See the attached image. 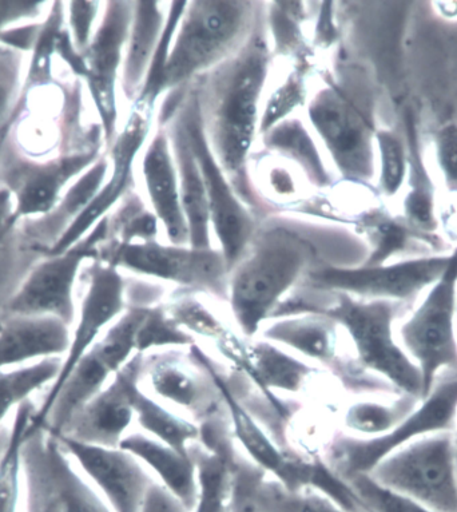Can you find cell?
<instances>
[{"label": "cell", "instance_id": "1", "mask_svg": "<svg viewBox=\"0 0 457 512\" xmlns=\"http://www.w3.org/2000/svg\"><path fill=\"white\" fill-rule=\"evenodd\" d=\"M270 53L261 23L256 22L240 49L220 63L198 89L208 141L225 174L246 193V162L260 122V99L270 65Z\"/></svg>", "mask_w": 457, "mask_h": 512}, {"label": "cell", "instance_id": "2", "mask_svg": "<svg viewBox=\"0 0 457 512\" xmlns=\"http://www.w3.org/2000/svg\"><path fill=\"white\" fill-rule=\"evenodd\" d=\"M294 293L274 309L270 320L298 315H321L335 321L351 341L353 359L363 371L387 381L399 394L423 400L419 369L404 351L396 332L401 309L407 304L357 299L347 293L309 287Z\"/></svg>", "mask_w": 457, "mask_h": 512}, {"label": "cell", "instance_id": "3", "mask_svg": "<svg viewBox=\"0 0 457 512\" xmlns=\"http://www.w3.org/2000/svg\"><path fill=\"white\" fill-rule=\"evenodd\" d=\"M324 265L319 246L297 230L273 226L256 232L230 272L228 301L241 335L256 337L285 296Z\"/></svg>", "mask_w": 457, "mask_h": 512}, {"label": "cell", "instance_id": "4", "mask_svg": "<svg viewBox=\"0 0 457 512\" xmlns=\"http://www.w3.org/2000/svg\"><path fill=\"white\" fill-rule=\"evenodd\" d=\"M457 424V373H443L431 392L387 434L360 438L336 434L324 448L323 458L340 478L371 474L377 464L425 436L453 432Z\"/></svg>", "mask_w": 457, "mask_h": 512}, {"label": "cell", "instance_id": "5", "mask_svg": "<svg viewBox=\"0 0 457 512\" xmlns=\"http://www.w3.org/2000/svg\"><path fill=\"white\" fill-rule=\"evenodd\" d=\"M253 2H189L174 35L166 90L185 85L236 53L250 34Z\"/></svg>", "mask_w": 457, "mask_h": 512}, {"label": "cell", "instance_id": "6", "mask_svg": "<svg viewBox=\"0 0 457 512\" xmlns=\"http://www.w3.org/2000/svg\"><path fill=\"white\" fill-rule=\"evenodd\" d=\"M397 336L419 369L423 399L443 373H457V249Z\"/></svg>", "mask_w": 457, "mask_h": 512}, {"label": "cell", "instance_id": "7", "mask_svg": "<svg viewBox=\"0 0 457 512\" xmlns=\"http://www.w3.org/2000/svg\"><path fill=\"white\" fill-rule=\"evenodd\" d=\"M98 260L119 271L125 269L135 275L170 281L188 292H205L228 300L230 269L221 250L162 245L157 241L107 240Z\"/></svg>", "mask_w": 457, "mask_h": 512}, {"label": "cell", "instance_id": "8", "mask_svg": "<svg viewBox=\"0 0 457 512\" xmlns=\"http://www.w3.org/2000/svg\"><path fill=\"white\" fill-rule=\"evenodd\" d=\"M109 240V216L78 244L65 252L43 257L23 280L0 317L6 315L54 317L71 328L77 317L75 300L82 269L99 259L101 246Z\"/></svg>", "mask_w": 457, "mask_h": 512}, {"label": "cell", "instance_id": "9", "mask_svg": "<svg viewBox=\"0 0 457 512\" xmlns=\"http://www.w3.org/2000/svg\"><path fill=\"white\" fill-rule=\"evenodd\" d=\"M23 472V512H113L46 428L29 434Z\"/></svg>", "mask_w": 457, "mask_h": 512}, {"label": "cell", "instance_id": "10", "mask_svg": "<svg viewBox=\"0 0 457 512\" xmlns=\"http://www.w3.org/2000/svg\"><path fill=\"white\" fill-rule=\"evenodd\" d=\"M381 486L436 512H457V462L453 432L416 440L371 472Z\"/></svg>", "mask_w": 457, "mask_h": 512}, {"label": "cell", "instance_id": "11", "mask_svg": "<svg viewBox=\"0 0 457 512\" xmlns=\"http://www.w3.org/2000/svg\"><path fill=\"white\" fill-rule=\"evenodd\" d=\"M99 158L101 148L74 150L49 158L29 157L9 134L0 146V188L9 190L14 198L15 220L46 216L69 186Z\"/></svg>", "mask_w": 457, "mask_h": 512}, {"label": "cell", "instance_id": "12", "mask_svg": "<svg viewBox=\"0 0 457 512\" xmlns=\"http://www.w3.org/2000/svg\"><path fill=\"white\" fill-rule=\"evenodd\" d=\"M309 118L344 178L367 184L375 176V123L368 103L341 85L321 90Z\"/></svg>", "mask_w": 457, "mask_h": 512}, {"label": "cell", "instance_id": "13", "mask_svg": "<svg viewBox=\"0 0 457 512\" xmlns=\"http://www.w3.org/2000/svg\"><path fill=\"white\" fill-rule=\"evenodd\" d=\"M449 260L451 254H440L356 267L324 265L309 272L302 285L319 291L347 293L357 299L407 304L440 279Z\"/></svg>", "mask_w": 457, "mask_h": 512}, {"label": "cell", "instance_id": "14", "mask_svg": "<svg viewBox=\"0 0 457 512\" xmlns=\"http://www.w3.org/2000/svg\"><path fill=\"white\" fill-rule=\"evenodd\" d=\"M86 275V292L70 328L69 348L62 357L61 371L53 386L46 391L45 398L38 404L29 434L45 427L55 399L75 365L127 309V285L119 269L101 260H94L87 268Z\"/></svg>", "mask_w": 457, "mask_h": 512}, {"label": "cell", "instance_id": "15", "mask_svg": "<svg viewBox=\"0 0 457 512\" xmlns=\"http://www.w3.org/2000/svg\"><path fill=\"white\" fill-rule=\"evenodd\" d=\"M180 117L184 122L190 148L204 177L210 221L220 241L221 253L232 272L245 256L256 234V225L248 210L238 200L237 192L230 186L228 177L210 148L198 91L190 95L189 101L182 107Z\"/></svg>", "mask_w": 457, "mask_h": 512}, {"label": "cell", "instance_id": "16", "mask_svg": "<svg viewBox=\"0 0 457 512\" xmlns=\"http://www.w3.org/2000/svg\"><path fill=\"white\" fill-rule=\"evenodd\" d=\"M341 328L329 317L298 315L274 319L262 325L260 335L270 343L280 345L329 369L349 391L360 394L399 395L387 381L363 371L353 357L340 349Z\"/></svg>", "mask_w": 457, "mask_h": 512}, {"label": "cell", "instance_id": "17", "mask_svg": "<svg viewBox=\"0 0 457 512\" xmlns=\"http://www.w3.org/2000/svg\"><path fill=\"white\" fill-rule=\"evenodd\" d=\"M133 13L134 3L107 2L94 37L83 53L86 63L83 82L97 110L107 148L117 137V82Z\"/></svg>", "mask_w": 457, "mask_h": 512}, {"label": "cell", "instance_id": "18", "mask_svg": "<svg viewBox=\"0 0 457 512\" xmlns=\"http://www.w3.org/2000/svg\"><path fill=\"white\" fill-rule=\"evenodd\" d=\"M54 435L113 512H141L147 492L157 480L133 454L121 447L95 446Z\"/></svg>", "mask_w": 457, "mask_h": 512}, {"label": "cell", "instance_id": "19", "mask_svg": "<svg viewBox=\"0 0 457 512\" xmlns=\"http://www.w3.org/2000/svg\"><path fill=\"white\" fill-rule=\"evenodd\" d=\"M162 402L180 408L202 424L226 412L224 398L213 377L182 349L143 355V375Z\"/></svg>", "mask_w": 457, "mask_h": 512}, {"label": "cell", "instance_id": "20", "mask_svg": "<svg viewBox=\"0 0 457 512\" xmlns=\"http://www.w3.org/2000/svg\"><path fill=\"white\" fill-rule=\"evenodd\" d=\"M151 111L153 110L146 107H134L122 133L115 137L110 146V176H107L105 184L94 200L66 229L46 256L65 252L71 246L78 244L97 226L99 221L109 216L110 209L125 197L127 192H130V186L133 184L134 160L149 133Z\"/></svg>", "mask_w": 457, "mask_h": 512}, {"label": "cell", "instance_id": "21", "mask_svg": "<svg viewBox=\"0 0 457 512\" xmlns=\"http://www.w3.org/2000/svg\"><path fill=\"white\" fill-rule=\"evenodd\" d=\"M143 355H135L59 435L103 447H119L135 420L131 390L142 380Z\"/></svg>", "mask_w": 457, "mask_h": 512}, {"label": "cell", "instance_id": "22", "mask_svg": "<svg viewBox=\"0 0 457 512\" xmlns=\"http://www.w3.org/2000/svg\"><path fill=\"white\" fill-rule=\"evenodd\" d=\"M70 327L46 316L0 317V371L47 359H62L69 348Z\"/></svg>", "mask_w": 457, "mask_h": 512}, {"label": "cell", "instance_id": "23", "mask_svg": "<svg viewBox=\"0 0 457 512\" xmlns=\"http://www.w3.org/2000/svg\"><path fill=\"white\" fill-rule=\"evenodd\" d=\"M248 363L244 372L250 381L269 399V402L286 418L292 419L294 407L278 398V392L298 395L307 388L317 368L301 360L293 352L264 339L248 341Z\"/></svg>", "mask_w": 457, "mask_h": 512}, {"label": "cell", "instance_id": "24", "mask_svg": "<svg viewBox=\"0 0 457 512\" xmlns=\"http://www.w3.org/2000/svg\"><path fill=\"white\" fill-rule=\"evenodd\" d=\"M143 177L147 194L158 220L165 226L172 245H189V229L182 210L176 161L170 138L160 130L143 157Z\"/></svg>", "mask_w": 457, "mask_h": 512}, {"label": "cell", "instance_id": "25", "mask_svg": "<svg viewBox=\"0 0 457 512\" xmlns=\"http://www.w3.org/2000/svg\"><path fill=\"white\" fill-rule=\"evenodd\" d=\"M110 161L99 158L69 186L58 205L46 216L21 222L23 232L43 254H47L71 224L90 205L109 176Z\"/></svg>", "mask_w": 457, "mask_h": 512}, {"label": "cell", "instance_id": "26", "mask_svg": "<svg viewBox=\"0 0 457 512\" xmlns=\"http://www.w3.org/2000/svg\"><path fill=\"white\" fill-rule=\"evenodd\" d=\"M170 141L173 142L182 210L189 229V246L194 249H212L208 193L180 115L172 127Z\"/></svg>", "mask_w": 457, "mask_h": 512}, {"label": "cell", "instance_id": "27", "mask_svg": "<svg viewBox=\"0 0 457 512\" xmlns=\"http://www.w3.org/2000/svg\"><path fill=\"white\" fill-rule=\"evenodd\" d=\"M119 447L130 452L149 471L157 476L158 483L180 499L192 512L196 504L198 483L197 467L192 456H185L146 434H127Z\"/></svg>", "mask_w": 457, "mask_h": 512}, {"label": "cell", "instance_id": "28", "mask_svg": "<svg viewBox=\"0 0 457 512\" xmlns=\"http://www.w3.org/2000/svg\"><path fill=\"white\" fill-rule=\"evenodd\" d=\"M45 254L15 220V202L9 190L0 188V313L21 287L34 265Z\"/></svg>", "mask_w": 457, "mask_h": 512}, {"label": "cell", "instance_id": "29", "mask_svg": "<svg viewBox=\"0 0 457 512\" xmlns=\"http://www.w3.org/2000/svg\"><path fill=\"white\" fill-rule=\"evenodd\" d=\"M158 6L160 3L157 2H134L126 58L122 65V89L127 98H138L164 30V15Z\"/></svg>", "mask_w": 457, "mask_h": 512}, {"label": "cell", "instance_id": "30", "mask_svg": "<svg viewBox=\"0 0 457 512\" xmlns=\"http://www.w3.org/2000/svg\"><path fill=\"white\" fill-rule=\"evenodd\" d=\"M38 404L34 400L23 403L13 415V423L5 446L0 452V512H23L25 472L23 448L29 438L31 422Z\"/></svg>", "mask_w": 457, "mask_h": 512}, {"label": "cell", "instance_id": "31", "mask_svg": "<svg viewBox=\"0 0 457 512\" xmlns=\"http://www.w3.org/2000/svg\"><path fill=\"white\" fill-rule=\"evenodd\" d=\"M141 381L135 383L131 390L135 420L146 435L160 440L182 455L189 456V447L200 440V427L151 398L142 390Z\"/></svg>", "mask_w": 457, "mask_h": 512}, {"label": "cell", "instance_id": "32", "mask_svg": "<svg viewBox=\"0 0 457 512\" xmlns=\"http://www.w3.org/2000/svg\"><path fill=\"white\" fill-rule=\"evenodd\" d=\"M66 26V3H50L49 10L43 18L42 30L37 45L31 51L29 63L26 65L25 78L18 103L25 101L34 91L58 85L54 73V59L57 57V41L59 33Z\"/></svg>", "mask_w": 457, "mask_h": 512}, {"label": "cell", "instance_id": "33", "mask_svg": "<svg viewBox=\"0 0 457 512\" xmlns=\"http://www.w3.org/2000/svg\"><path fill=\"white\" fill-rule=\"evenodd\" d=\"M420 402L407 394L395 395L389 400H360L345 411L344 426L351 435L375 438L395 428Z\"/></svg>", "mask_w": 457, "mask_h": 512}, {"label": "cell", "instance_id": "34", "mask_svg": "<svg viewBox=\"0 0 457 512\" xmlns=\"http://www.w3.org/2000/svg\"><path fill=\"white\" fill-rule=\"evenodd\" d=\"M265 144L270 149L294 158L308 176L319 186L328 185L327 169L321 161L312 138L298 121H282L264 134Z\"/></svg>", "mask_w": 457, "mask_h": 512}, {"label": "cell", "instance_id": "35", "mask_svg": "<svg viewBox=\"0 0 457 512\" xmlns=\"http://www.w3.org/2000/svg\"><path fill=\"white\" fill-rule=\"evenodd\" d=\"M261 512H348L339 504L312 490H289L266 475L256 488Z\"/></svg>", "mask_w": 457, "mask_h": 512}, {"label": "cell", "instance_id": "36", "mask_svg": "<svg viewBox=\"0 0 457 512\" xmlns=\"http://www.w3.org/2000/svg\"><path fill=\"white\" fill-rule=\"evenodd\" d=\"M165 308L182 329L196 339L202 337L212 341L217 349L224 347L237 335L188 291L181 293L172 303L165 305Z\"/></svg>", "mask_w": 457, "mask_h": 512}, {"label": "cell", "instance_id": "37", "mask_svg": "<svg viewBox=\"0 0 457 512\" xmlns=\"http://www.w3.org/2000/svg\"><path fill=\"white\" fill-rule=\"evenodd\" d=\"M194 344H197L196 337L170 317L165 305L158 304L147 309L135 339V349L139 355L166 349H188Z\"/></svg>", "mask_w": 457, "mask_h": 512}, {"label": "cell", "instance_id": "38", "mask_svg": "<svg viewBox=\"0 0 457 512\" xmlns=\"http://www.w3.org/2000/svg\"><path fill=\"white\" fill-rule=\"evenodd\" d=\"M188 3H172V10H170L169 17L166 19L164 30H162L160 41H158L153 58H151L142 89L139 91L138 98L135 99V105L153 110L156 99L166 91V67H168L170 50H172L174 35L177 33Z\"/></svg>", "mask_w": 457, "mask_h": 512}, {"label": "cell", "instance_id": "39", "mask_svg": "<svg viewBox=\"0 0 457 512\" xmlns=\"http://www.w3.org/2000/svg\"><path fill=\"white\" fill-rule=\"evenodd\" d=\"M158 218L147 212L138 198H127L113 217L109 216V240L119 242L156 241Z\"/></svg>", "mask_w": 457, "mask_h": 512}, {"label": "cell", "instance_id": "40", "mask_svg": "<svg viewBox=\"0 0 457 512\" xmlns=\"http://www.w3.org/2000/svg\"><path fill=\"white\" fill-rule=\"evenodd\" d=\"M369 512H436L399 492L381 486L371 475L360 474L345 480Z\"/></svg>", "mask_w": 457, "mask_h": 512}, {"label": "cell", "instance_id": "41", "mask_svg": "<svg viewBox=\"0 0 457 512\" xmlns=\"http://www.w3.org/2000/svg\"><path fill=\"white\" fill-rule=\"evenodd\" d=\"M376 146L380 156V186L387 196H395L407 177V150L391 130H377Z\"/></svg>", "mask_w": 457, "mask_h": 512}, {"label": "cell", "instance_id": "42", "mask_svg": "<svg viewBox=\"0 0 457 512\" xmlns=\"http://www.w3.org/2000/svg\"><path fill=\"white\" fill-rule=\"evenodd\" d=\"M25 71L26 55L0 47V132L6 130L17 106Z\"/></svg>", "mask_w": 457, "mask_h": 512}, {"label": "cell", "instance_id": "43", "mask_svg": "<svg viewBox=\"0 0 457 512\" xmlns=\"http://www.w3.org/2000/svg\"><path fill=\"white\" fill-rule=\"evenodd\" d=\"M266 475L262 468L238 450L233 463L229 512H261L256 502V488Z\"/></svg>", "mask_w": 457, "mask_h": 512}, {"label": "cell", "instance_id": "44", "mask_svg": "<svg viewBox=\"0 0 457 512\" xmlns=\"http://www.w3.org/2000/svg\"><path fill=\"white\" fill-rule=\"evenodd\" d=\"M305 101V81L301 70L290 73L284 85L278 87L269 99L268 106L260 119V132L265 134L278 123L285 121L296 107Z\"/></svg>", "mask_w": 457, "mask_h": 512}, {"label": "cell", "instance_id": "45", "mask_svg": "<svg viewBox=\"0 0 457 512\" xmlns=\"http://www.w3.org/2000/svg\"><path fill=\"white\" fill-rule=\"evenodd\" d=\"M277 9L270 10V25L274 34V41L282 54L297 53L302 47L300 25L302 10L294 9V3H273Z\"/></svg>", "mask_w": 457, "mask_h": 512}, {"label": "cell", "instance_id": "46", "mask_svg": "<svg viewBox=\"0 0 457 512\" xmlns=\"http://www.w3.org/2000/svg\"><path fill=\"white\" fill-rule=\"evenodd\" d=\"M99 2H67L66 26L75 47L85 53L97 30L99 17Z\"/></svg>", "mask_w": 457, "mask_h": 512}, {"label": "cell", "instance_id": "47", "mask_svg": "<svg viewBox=\"0 0 457 512\" xmlns=\"http://www.w3.org/2000/svg\"><path fill=\"white\" fill-rule=\"evenodd\" d=\"M437 164L444 180L457 192V125L441 127L435 140Z\"/></svg>", "mask_w": 457, "mask_h": 512}, {"label": "cell", "instance_id": "48", "mask_svg": "<svg viewBox=\"0 0 457 512\" xmlns=\"http://www.w3.org/2000/svg\"><path fill=\"white\" fill-rule=\"evenodd\" d=\"M50 3L30 0H0V35L21 23L39 21L45 17Z\"/></svg>", "mask_w": 457, "mask_h": 512}, {"label": "cell", "instance_id": "49", "mask_svg": "<svg viewBox=\"0 0 457 512\" xmlns=\"http://www.w3.org/2000/svg\"><path fill=\"white\" fill-rule=\"evenodd\" d=\"M45 18V17H43ZM42 19L21 23L10 27L0 35V47L15 51V53L29 55L33 51L41 34Z\"/></svg>", "mask_w": 457, "mask_h": 512}, {"label": "cell", "instance_id": "50", "mask_svg": "<svg viewBox=\"0 0 457 512\" xmlns=\"http://www.w3.org/2000/svg\"><path fill=\"white\" fill-rule=\"evenodd\" d=\"M141 512H190L185 504L177 499L161 483H154L143 503Z\"/></svg>", "mask_w": 457, "mask_h": 512}, {"label": "cell", "instance_id": "51", "mask_svg": "<svg viewBox=\"0 0 457 512\" xmlns=\"http://www.w3.org/2000/svg\"><path fill=\"white\" fill-rule=\"evenodd\" d=\"M453 443H455L456 462H457V424H456L455 431H453Z\"/></svg>", "mask_w": 457, "mask_h": 512}, {"label": "cell", "instance_id": "52", "mask_svg": "<svg viewBox=\"0 0 457 512\" xmlns=\"http://www.w3.org/2000/svg\"><path fill=\"white\" fill-rule=\"evenodd\" d=\"M10 133H0V146L5 142L6 138L9 137Z\"/></svg>", "mask_w": 457, "mask_h": 512}]
</instances>
